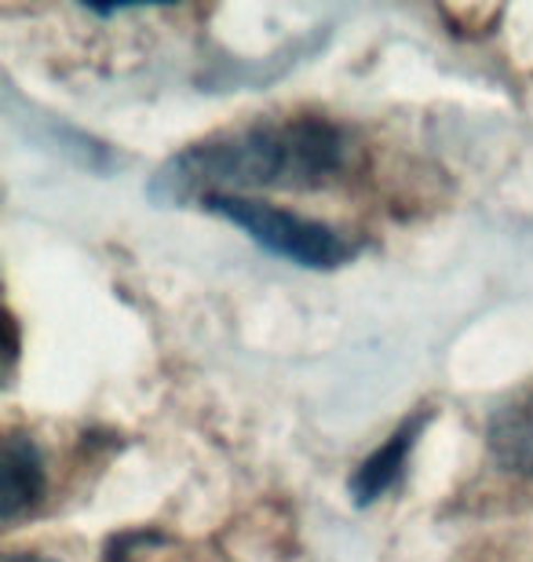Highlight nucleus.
<instances>
[{
    "mask_svg": "<svg viewBox=\"0 0 533 562\" xmlns=\"http://www.w3.org/2000/svg\"><path fill=\"white\" fill-rule=\"evenodd\" d=\"M355 165V139L322 114L259 117L190 143L154 179L165 201L311 194L340 183Z\"/></svg>",
    "mask_w": 533,
    "mask_h": 562,
    "instance_id": "nucleus-1",
    "label": "nucleus"
},
{
    "mask_svg": "<svg viewBox=\"0 0 533 562\" xmlns=\"http://www.w3.org/2000/svg\"><path fill=\"white\" fill-rule=\"evenodd\" d=\"M201 205L212 216H223L237 231H245L259 249L297 267H308V271H333V267L355 260L358 252V241L347 238V231L270 205L264 198H209Z\"/></svg>",
    "mask_w": 533,
    "mask_h": 562,
    "instance_id": "nucleus-2",
    "label": "nucleus"
},
{
    "mask_svg": "<svg viewBox=\"0 0 533 562\" xmlns=\"http://www.w3.org/2000/svg\"><path fill=\"white\" fill-rule=\"evenodd\" d=\"M424 424H427V413L406 420L399 431L377 449V453H369L366 460H362L358 471L351 475V497H355V504L366 508V504L388 497V493L399 486L402 475H406V464H410L417 438H421V431H424Z\"/></svg>",
    "mask_w": 533,
    "mask_h": 562,
    "instance_id": "nucleus-3",
    "label": "nucleus"
},
{
    "mask_svg": "<svg viewBox=\"0 0 533 562\" xmlns=\"http://www.w3.org/2000/svg\"><path fill=\"white\" fill-rule=\"evenodd\" d=\"M48 486L44 457L30 435L8 431L4 438V522H19L22 515L37 508Z\"/></svg>",
    "mask_w": 533,
    "mask_h": 562,
    "instance_id": "nucleus-4",
    "label": "nucleus"
},
{
    "mask_svg": "<svg viewBox=\"0 0 533 562\" xmlns=\"http://www.w3.org/2000/svg\"><path fill=\"white\" fill-rule=\"evenodd\" d=\"M490 449L501 468L533 479V387L508 402L504 409H497L490 420Z\"/></svg>",
    "mask_w": 533,
    "mask_h": 562,
    "instance_id": "nucleus-5",
    "label": "nucleus"
},
{
    "mask_svg": "<svg viewBox=\"0 0 533 562\" xmlns=\"http://www.w3.org/2000/svg\"><path fill=\"white\" fill-rule=\"evenodd\" d=\"M4 562H55L48 555H37V552H15V555H8Z\"/></svg>",
    "mask_w": 533,
    "mask_h": 562,
    "instance_id": "nucleus-6",
    "label": "nucleus"
}]
</instances>
